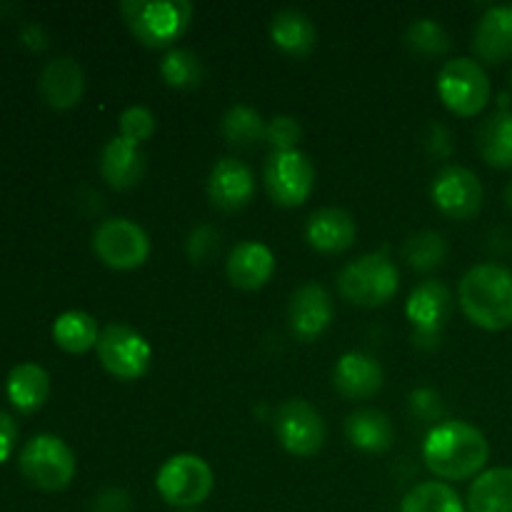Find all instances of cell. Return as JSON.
Here are the masks:
<instances>
[{
  "label": "cell",
  "instance_id": "d6986e66",
  "mask_svg": "<svg viewBox=\"0 0 512 512\" xmlns=\"http://www.w3.org/2000/svg\"><path fill=\"white\" fill-rule=\"evenodd\" d=\"M355 220L353 215L340 208L315 210L305 225V240L313 250L325 255L345 253L355 243Z\"/></svg>",
  "mask_w": 512,
  "mask_h": 512
},
{
  "label": "cell",
  "instance_id": "ba28073f",
  "mask_svg": "<svg viewBox=\"0 0 512 512\" xmlns=\"http://www.w3.org/2000/svg\"><path fill=\"white\" fill-rule=\"evenodd\" d=\"M438 95L450 113L475 118L490 100V78L478 60H448L438 75Z\"/></svg>",
  "mask_w": 512,
  "mask_h": 512
},
{
  "label": "cell",
  "instance_id": "8992f818",
  "mask_svg": "<svg viewBox=\"0 0 512 512\" xmlns=\"http://www.w3.org/2000/svg\"><path fill=\"white\" fill-rule=\"evenodd\" d=\"M18 463L25 480L45 493L65 490L75 478V455L58 435H35L20 450Z\"/></svg>",
  "mask_w": 512,
  "mask_h": 512
},
{
  "label": "cell",
  "instance_id": "7402d4cb",
  "mask_svg": "<svg viewBox=\"0 0 512 512\" xmlns=\"http://www.w3.org/2000/svg\"><path fill=\"white\" fill-rule=\"evenodd\" d=\"M473 50L485 63L512 58V5H495L480 18L473 35Z\"/></svg>",
  "mask_w": 512,
  "mask_h": 512
},
{
  "label": "cell",
  "instance_id": "b9f144b4",
  "mask_svg": "<svg viewBox=\"0 0 512 512\" xmlns=\"http://www.w3.org/2000/svg\"><path fill=\"white\" fill-rule=\"evenodd\" d=\"M510 93H512V70H510Z\"/></svg>",
  "mask_w": 512,
  "mask_h": 512
},
{
  "label": "cell",
  "instance_id": "5bb4252c",
  "mask_svg": "<svg viewBox=\"0 0 512 512\" xmlns=\"http://www.w3.org/2000/svg\"><path fill=\"white\" fill-rule=\"evenodd\" d=\"M335 318V305L328 290L318 283H305L290 295L288 323L290 330L303 343H313L325 330L330 328Z\"/></svg>",
  "mask_w": 512,
  "mask_h": 512
},
{
  "label": "cell",
  "instance_id": "e0dca14e",
  "mask_svg": "<svg viewBox=\"0 0 512 512\" xmlns=\"http://www.w3.org/2000/svg\"><path fill=\"white\" fill-rule=\"evenodd\" d=\"M225 273H228L230 283L240 290L265 288L275 273L273 250L258 240H243L230 250Z\"/></svg>",
  "mask_w": 512,
  "mask_h": 512
},
{
  "label": "cell",
  "instance_id": "6da1fadb",
  "mask_svg": "<svg viewBox=\"0 0 512 512\" xmlns=\"http://www.w3.org/2000/svg\"><path fill=\"white\" fill-rule=\"evenodd\" d=\"M490 458L488 438L465 420H443L430 428L423 443V460L440 480H468L485 468Z\"/></svg>",
  "mask_w": 512,
  "mask_h": 512
},
{
  "label": "cell",
  "instance_id": "ffe728a7",
  "mask_svg": "<svg viewBox=\"0 0 512 512\" xmlns=\"http://www.w3.org/2000/svg\"><path fill=\"white\" fill-rule=\"evenodd\" d=\"M100 175L115 190L135 188L145 175L143 148L115 135L100 153Z\"/></svg>",
  "mask_w": 512,
  "mask_h": 512
},
{
  "label": "cell",
  "instance_id": "4fadbf2b",
  "mask_svg": "<svg viewBox=\"0 0 512 512\" xmlns=\"http://www.w3.org/2000/svg\"><path fill=\"white\" fill-rule=\"evenodd\" d=\"M433 203L445 218L470 220L480 213L485 200L483 183L473 170L463 165H445L433 180Z\"/></svg>",
  "mask_w": 512,
  "mask_h": 512
},
{
  "label": "cell",
  "instance_id": "d4e9b609",
  "mask_svg": "<svg viewBox=\"0 0 512 512\" xmlns=\"http://www.w3.org/2000/svg\"><path fill=\"white\" fill-rule=\"evenodd\" d=\"M480 155L488 165L498 170L512 168V110L498 108L480 123L475 135Z\"/></svg>",
  "mask_w": 512,
  "mask_h": 512
},
{
  "label": "cell",
  "instance_id": "8fae6325",
  "mask_svg": "<svg viewBox=\"0 0 512 512\" xmlns=\"http://www.w3.org/2000/svg\"><path fill=\"white\" fill-rule=\"evenodd\" d=\"M275 438L278 443L288 450L290 455L298 458H313L323 450L328 430H325V420L308 400H285L278 408L273 418Z\"/></svg>",
  "mask_w": 512,
  "mask_h": 512
},
{
  "label": "cell",
  "instance_id": "ac0fdd59",
  "mask_svg": "<svg viewBox=\"0 0 512 512\" xmlns=\"http://www.w3.org/2000/svg\"><path fill=\"white\" fill-rule=\"evenodd\" d=\"M40 95L45 103L55 110H70L83 100L85 93V73L78 60L60 55L50 60L43 68L38 80Z\"/></svg>",
  "mask_w": 512,
  "mask_h": 512
},
{
  "label": "cell",
  "instance_id": "2e32d148",
  "mask_svg": "<svg viewBox=\"0 0 512 512\" xmlns=\"http://www.w3.org/2000/svg\"><path fill=\"white\" fill-rule=\"evenodd\" d=\"M385 383L383 365L368 353H345L333 368V385L343 398L368 400L380 393Z\"/></svg>",
  "mask_w": 512,
  "mask_h": 512
},
{
  "label": "cell",
  "instance_id": "60d3db41",
  "mask_svg": "<svg viewBox=\"0 0 512 512\" xmlns=\"http://www.w3.org/2000/svg\"><path fill=\"white\" fill-rule=\"evenodd\" d=\"M505 205L512 210V178H510V183L505 185Z\"/></svg>",
  "mask_w": 512,
  "mask_h": 512
},
{
  "label": "cell",
  "instance_id": "30bf717a",
  "mask_svg": "<svg viewBox=\"0 0 512 512\" xmlns=\"http://www.w3.org/2000/svg\"><path fill=\"white\" fill-rule=\"evenodd\" d=\"M265 190L283 208H298L310 198L315 185V168L300 150H273L263 170Z\"/></svg>",
  "mask_w": 512,
  "mask_h": 512
},
{
  "label": "cell",
  "instance_id": "277c9868",
  "mask_svg": "<svg viewBox=\"0 0 512 512\" xmlns=\"http://www.w3.org/2000/svg\"><path fill=\"white\" fill-rule=\"evenodd\" d=\"M400 288L398 265L388 250H375L345 265L338 275V290L348 303L360 308H380L395 298Z\"/></svg>",
  "mask_w": 512,
  "mask_h": 512
},
{
  "label": "cell",
  "instance_id": "d590c367",
  "mask_svg": "<svg viewBox=\"0 0 512 512\" xmlns=\"http://www.w3.org/2000/svg\"><path fill=\"white\" fill-rule=\"evenodd\" d=\"M303 138V128L293 115H275L265 128V143L273 150H298L295 145Z\"/></svg>",
  "mask_w": 512,
  "mask_h": 512
},
{
  "label": "cell",
  "instance_id": "484cf974",
  "mask_svg": "<svg viewBox=\"0 0 512 512\" xmlns=\"http://www.w3.org/2000/svg\"><path fill=\"white\" fill-rule=\"evenodd\" d=\"M468 512H512V468H493L473 480Z\"/></svg>",
  "mask_w": 512,
  "mask_h": 512
},
{
  "label": "cell",
  "instance_id": "e575fe53",
  "mask_svg": "<svg viewBox=\"0 0 512 512\" xmlns=\"http://www.w3.org/2000/svg\"><path fill=\"white\" fill-rule=\"evenodd\" d=\"M155 128H158L155 115L143 105H133V108L120 115V138L130 140L135 145H143L145 140L153 138Z\"/></svg>",
  "mask_w": 512,
  "mask_h": 512
},
{
  "label": "cell",
  "instance_id": "9c48e42d",
  "mask_svg": "<svg viewBox=\"0 0 512 512\" xmlns=\"http://www.w3.org/2000/svg\"><path fill=\"white\" fill-rule=\"evenodd\" d=\"M95 350H98L100 365L113 378L125 380V383L143 378L150 368V360H153V350H150L148 340L125 323L105 325L100 330Z\"/></svg>",
  "mask_w": 512,
  "mask_h": 512
},
{
  "label": "cell",
  "instance_id": "4316f807",
  "mask_svg": "<svg viewBox=\"0 0 512 512\" xmlns=\"http://www.w3.org/2000/svg\"><path fill=\"white\" fill-rule=\"evenodd\" d=\"M100 330L93 315L83 310H68L53 323V340L60 350L70 355H83L98 345Z\"/></svg>",
  "mask_w": 512,
  "mask_h": 512
},
{
  "label": "cell",
  "instance_id": "cb8c5ba5",
  "mask_svg": "<svg viewBox=\"0 0 512 512\" xmlns=\"http://www.w3.org/2000/svg\"><path fill=\"white\" fill-rule=\"evenodd\" d=\"M10 405L20 413H38L50 395V375L45 368L35 363H20L10 370L8 383H5Z\"/></svg>",
  "mask_w": 512,
  "mask_h": 512
},
{
  "label": "cell",
  "instance_id": "1f68e13d",
  "mask_svg": "<svg viewBox=\"0 0 512 512\" xmlns=\"http://www.w3.org/2000/svg\"><path fill=\"white\" fill-rule=\"evenodd\" d=\"M405 43L413 53L425 55V58H440L450 50V35L438 20L418 18L405 30Z\"/></svg>",
  "mask_w": 512,
  "mask_h": 512
},
{
  "label": "cell",
  "instance_id": "f1b7e54d",
  "mask_svg": "<svg viewBox=\"0 0 512 512\" xmlns=\"http://www.w3.org/2000/svg\"><path fill=\"white\" fill-rule=\"evenodd\" d=\"M400 512H468L460 495L448 483H420L403 498Z\"/></svg>",
  "mask_w": 512,
  "mask_h": 512
},
{
  "label": "cell",
  "instance_id": "603a6c76",
  "mask_svg": "<svg viewBox=\"0 0 512 512\" xmlns=\"http://www.w3.org/2000/svg\"><path fill=\"white\" fill-rule=\"evenodd\" d=\"M270 38L290 58H308L318 45V30L303 10L285 8L270 20Z\"/></svg>",
  "mask_w": 512,
  "mask_h": 512
},
{
  "label": "cell",
  "instance_id": "8d00e7d4",
  "mask_svg": "<svg viewBox=\"0 0 512 512\" xmlns=\"http://www.w3.org/2000/svg\"><path fill=\"white\" fill-rule=\"evenodd\" d=\"M93 512H133V498L123 488H105L100 490L90 505Z\"/></svg>",
  "mask_w": 512,
  "mask_h": 512
},
{
  "label": "cell",
  "instance_id": "4dcf8cb0",
  "mask_svg": "<svg viewBox=\"0 0 512 512\" xmlns=\"http://www.w3.org/2000/svg\"><path fill=\"white\" fill-rule=\"evenodd\" d=\"M160 75L175 90H195L203 83V60L188 48H173L160 63Z\"/></svg>",
  "mask_w": 512,
  "mask_h": 512
},
{
  "label": "cell",
  "instance_id": "5b68a950",
  "mask_svg": "<svg viewBox=\"0 0 512 512\" xmlns=\"http://www.w3.org/2000/svg\"><path fill=\"white\" fill-rule=\"evenodd\" d=\"M405 315H408L410 338H413L415 348L428 350V353L438 350L450 315H453V293L440 280H425L410 293L408 303H405Z\"/></svg>",
  "mask_w": 512,
  "mask_h": 512
},
{
  "label": "cell",
  "instance_id": "f546056e",
  "mask_svg": "<svg viewBox=\"0 0 512 512\" xmlns=\"http://www.w3.org/2000/svg\"><path fill=\"white\" fill-rule=\"evenodd\" d=\"M403 258L418 273H433L448 258V243L438 230H420L405 240Z\"/></svg>",
  "mask_w": 512,
  "mask_h": 512
},
{
  "label": "cell",
  "instance_id": "52a82bcc",
  "mask_svg": "<svg viewBox=\"0 0 512 512\" xmlns=\"http://www.w3.org/2000/svg\"><path fill=\"white\" fill-rule=\"evenodd\" d=\"M155 488L160 498L173 508L193 510L213 493V470L198 455H173L160 465L155 475Z\"/></svg>",
  "mask_w": 512,
  "mask_h": 512
},
{
  "label": "cell",
  "instance_id": "d6a6232c",
  "mask_svg": "<svg viewBox=\"0 0 512 512\" xmlns=\"http://www.w3.org/2000/svg\"><path fill=\"white\" fill-rule=\"evenodd\" d=\"M220 245H223V235L215 225L203 223L188 235V243H185V250H188L190 263L195 265H208L213 263L215 255L220 253Z\"/></svg>",
  "mask_w": 512,
  "mask_h": 512
},
{
  "label": "cell",
  "instance_id": "9a60e30c",
  "mask_svg": "<svg viewBox=\"0 0 512 512\" xmlns=\"http://www.w3.org/2000/svg\"><path fill=\"white\" fill-rule=\"evenodd\" d=\"M255 195V175L243 160L223 158L213 165L208 178V198L223 213L248 208Z\"/></svg>",
  "mask_w": 512,
  "mask_h": 512
},
{
  "label": "cell",
  "instance_id": "7a4b0ae2",
  "mask_svg": "<svg viewBox=\"0 0 512 512\" xmlns=\"http://www.w3.org/2000/svg\"><path fill=\"white\" fill-rule=\"evenodd\" d=\"M460 308L478 328L498 333L512 325V273L505 265L480 263L460 280Z\"/></svg>",
  "mask_w": 512,
  "mask_h": 512
},
{
  "label": "cell",
  "instance_id": "83f0119b",
  "mask_svg": "<svg viewBox=\"0 0 512 512\" xmlns=\"http://www.w3.org/2000/svg\"><path fill=\"white\" fill-rule=\"evenodd\" d=\"M265 128L268 123L263 115L250 105H233L220 120V135L230 148L238 150H250L258 143H265Z\"/></svg>",
  "mask_w": 512,
  "mask_h": 512
},
{
  "label": "cell",
  "instance_id": "3957f363",
  "mask_svg": "<svg viewBox=\"0 0 512 512\" xmlns=\"http://www.w3.org/2000/svg\"><path fill=\"white\" fill-rule=\"evenodd\" d=\"M120 15L145 48H170L193 20L188 0H123Z\"/></svg>",
  "mask_w": 512,
  "mask_h": 512
},
{
  "label": "cell",
  "instance_id": "7c38bea8",
  "mask_svg": "<svg viewBox=\"0 0 512 512\" xmlns=\"http://www.w3.org/2000/svg\"><path fill=\"white\" fill-rule=\"evenodd\" d=\"M93 250L103 265L113 270H135L148 260L150 238L128 218H110L95 228Z\"/></svg>",
  "mask_w": 512,
  "mask_h": 512
},
{
  "label": "cell",
  "instance_id": "836d02e7",
  "mask_svg": "<svg viewBox=\"0 0 512 512\" xmlns=\"http://www.w3.org/2000/svg\"><path fill=\"white\" fill-rule=\"evenodd\" d=\"M408 410L418 423L425 425H440L445 418V403L443 395L433 388H415L408 395Z\"/></svg>",
  "mask_w": 512,
  "mask_h": 512
},
{
  "label": "cell",
  "instance_id": "f35d334b",
  "mask_svg": "<svg viewBox=\"0 0 512 512\" xmlns=\"http://www.w3.org/2000/svg\"><path fill=\"white\" fill-rule=\"evenodd\" d=\"M15 440H18V425H15V420L8 413L0 410V465L10 458Z\"/></svg>",
  "mask_w": 512,
  "mask_h": 512
},
{
  "label": "cell",
  "instance_id": "ab89813d",
  "mask_svg": "<svg viewBox=\"0 0 512 512\" xmlns=\"http://www.w3.org/2000/svg\"><path fill=\"white\" fill-rule=\"evenodd\" d=\"M23 45L30 50H45L48 48V33L43 30V25H28V28H23Z\"/></svg>",
  "mask_w": 512,
  "mask_h": 512
},
{
  "label": "cell",
  "instance_id": "74e56055",
  "mask_svg": "<svg viewBox=\"0 0 512 512\" xmlns=\"http://www.w3.org/2000/svg\"><path fill=\"white\" fill-rule=\"evenodd\" d=\"M425 143H428L430 153L438 155V158H448L453 153V135H450V130L443 123L430 125Z\"/></svg>",
  "mask_w": 512,
  "mask_h": 512
},
{
  "label": "cell",
  "instance_id": "44dd1931",
  "mask_svg": "<svg viewBox=\"0 0 512 512\" xmlns=\"http://www.w3.org/2000/svg\"><path fill=\"white\" fill-rule=\"evenodd\" d=\"M345 438L360 453L380 455L393 448V420L378 408H358L345 420Z\"/></svg>",
  "mask_w": 512,
  "mask_h": 512
}]
</instances>
